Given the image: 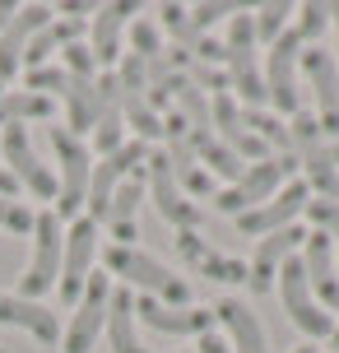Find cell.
<instances>
[{
    "label": "cell",
    "instance_id": "19",
    "mask_svg": "<svg viewBox=\"0 0 339 353\" xmlns=\"http://www.w3.org/2000/svg\"><path fill=\"white\" fill-rule=\"evenodd\" d=\"M209 125H214V135L228 144V149L247 163V168H251V163H265L269 159V149L251 135L247 125H242V107H237V98H232V93H214V103H209Z\"/></svg>",
    "mask_w": 339,
    "mask_h": 353
},
{
    "label": "cell",
    "instance_id": "24",
    "mask_svg": "<svg viewBox=\"0 0 339 353\" xmlns=\"http://www.w3.org/2000/svg\"><path fill=\"white\" fill-rule=\"evenodd\" d=\"M125 144V117H121V84L116 70L98 74V121H93V149L107 159Z\"/></svg>",
    "mask_w": 339,
    "mask_h": 353
},
{
    "label": "cell",
    "instance_id": "2",
    "mask_svg": "<svg viewBox=\"0 0 339 353\" xmlns=\"http://www.w3.org/2000/svg\"><path fill=\"white\" fill-rule=\"evenodd\" d=\"M107 270L121 274L130 288H144V298L167 302V307H191V283L140 247H107Z\"/></svg>",
    "mask_w": 339,
    "mask_h": 353
},
{
    "label": "cell",
    "instance_id": "46",
    "mask_svg": "<svg viewBox=\"0 0 339 353\" xmlns=\"http://www.w3.org/2000/svg\"><path fill=\"white\" fill-rule=\"evenodd\" d=\"M0 93H5V84H0Z\"/></svg>",
    "mask_w": 339,
    "mask_h": 353
},
{
    "label": "cell",
    "instance_id": "11",
    "mask_svg": "<svg viewBox=\"0 0 339 353\" xmlns=\"http://www.w3.org/2000/svg\"><path fill=\"white\" fill-rule=\"evenodd\" d=\"M0 154H5L10 176H14L23 191H33L37 200H56V172L37 159L33 140H28V125H5V135H0Z\"/></svg>",
    "mask_w": 339,
    "mask_h": 353
},
{
    "label": "cell",
    "instance_id": "40",
    "mask_svg": "<svg viewBox=\"0 0 339 353\" xmlns=\"http://www.w3.org/2000/svg\"><path fill=\"white\" fill-rule=\"evenodd\" d=\"M196 353H232V349L223 344V335H218V330H205V335L196 339Z\"/></svg>",
    "mask_w": 339,
    "mask_h": 353
},
{
    "label": "cell",
    "instance_id": "31",
    "mask_svg": "<svg viewBox=\"0 0 339 353\" xmlns=\"http://www.w3.org/2000/svg\"><path fill=\"white\" fill-rule=\"evenodd\" d=\"M52 117V98L14 88V93H0V125H23V121H47Z\"/></svg>",
    "mask_w": 339,
    "mask_h": 353
},
{
    "label": "cell",
    "instance_id": "13",
    "mask_svg": "<svg viewBox=\"0 0 339 353\" xmlns=\"http://www.w3.org/2000/svg\"><path fill=\"white\" fill-rule=\"evenodd\" d=\"M149 195H154L158 214L177 232L181 228H200V223H205V210H200L196 200L177 186V176H172V168H167V154H149Z\"/></svg>",
    "mask_w": 339,
    "mask_h": 353
},
{
    "label": "cell",
    "instance_id": "39",
    "mask_svg": "<svg viewBox=\"0 0 339 353\" xmlns=\"http://www.w3.org/2000/svg\"><path fill=\"white\" fill-rule=\"evenodd\" d=\"M191 56H196V65H214V70H223V42H218V37H200L196 47H191Z\"/></svg>",
    "mask_w": 339,
    "mask_h": 353
},
{
    "label": "cell",
    "instance_id": "41",
    "mask_svg": "<svg viewBox=\"0 0 339 353\" xmlns=\"http://www.w3.org/2000/svg\"><path fill=\"white\" fill-rule=\"evenodd\" d=\"M14 191H19V181H14V176H10V168L0 163V195H14Z\"/></svg>",
    "mask_w": 339,
    "mask_h": 353
},
{
    "label": "cell",
    "instance_id": "7",
    "mask_svg": "<svg viewBox=\"0 0 339 353\" xmlns=\"http://www.w3.org/2000/svg\"><path fill=\"white\" fill-rule=\"evenodd\" d=\"M274 283H279V298H284L288 321H293V325H298L307 339H330V335H335V316H330L321 302L311 298V283H307L302 256H288Z\"/></svg>",
    "mask_w": 339,
    "mask_h": 353
},
{
    "label": "cell",
    "instance_id": "42",
    "mask_svg": "<svg viewBox=\"0 0 339 353\" xmlns=\"http://www.w3.org/2000/svg\"><path fill=\"white\" fill-rule=\"evenodd\" d=\"M19 14V5H10V0H0V33H5V28H10V19Z\"/></svg>",
    "mask_w": 339,
    "mask_h": 353
},
{
    "label": "cell",
    "instance_id": "28",
    "mask_svg": "<svg viewBox=\"0 0 339 353\" xmlns=\"http://www.w3.org/2000/svg\"><path fill=\"white\" fill-rule=\"evenodd\" d=\"M70 74V84H65V130H70L74 140L84 135V130H93V121H98V74H74V70H65Z\"/></svg>",
    "mask_w": 339,
    "mask_h": 353
},
{
    "label": "cell",
    "instance_id": "44",
    "mask_svg": "<svg viewBox=\"0 0 339 353\" xmlns=\"http://www.w3.org/2000/svg\"><path fill=\"white\" fill-rule=\"evenodd\" d=\"M293 353H316V349H311V344H302V349H293Z\"/></svg>",
    "mask_w": 339,
    "mask_h": 353
},
{
    "label": "cell",
    "instance_id": "21",
    "mask_svg": "<svg viewBox=\"0 0 339 353\" xmlns=\"http://www.w3.org/2000/svg\"><path fill=\"white\" fill-rule=\"evenodd\" d=\"M302 270H307V283H311V298L321 302L325 312H335L339 307V265H335V242H330L321 228L307 232Z\"/></svg>",
    "mask_w": 339,
    "mask_h": 353
},
{
    "label": "cell",
    "instance_id": "17",
    "mask_svg": "<svg viewBox=\"0 0 339 353\" xmlns=\"http://www.w3.org/2000/svg\"><path fill=\"white\" fill-rule=\"evenodd\" d=\"M135 321H144L158 335H196L200 339L205 330H214V307H167V302H154V298L135 293Z\"/></svg>",
    "mask_w": 339,
    "mask_h": 353
},
{
    "label": "cell",
    "instance_id": "6",
    "mask_svg": "<svg viewBox=\"0 0 339 353\" xmlns=\"http://www.w3.org/2000/svg\"><path fill=\"white\" fill-rule=\"evenodd\" d=\"M61 247H65V223L56 219V210H42L33 219V256L28 270L19 279V298L42 302V293H52L61 279Z\"/></svg>",
    "mask_w": 339,
    "mask_h": 353
},
{
    "label": "cell",
    "instance_id": "38",
    "mask_svg": "<svg viewBox=\"0 0 339 353\" xmlns=\"http://www.w3.org/2000/svg\"><path fill=\"white\" fill-rule=\"evenodd\" d=\"M65 70H74V74H98V61H93L89 42H70V47H65Z\"/></svg>",
    "mask_w": 339,
    "mask_h": 353
},
{
    "label": "cell",
    "instance_id": "25",
    "mask_svg": "<svg viewBox=\"0 0 339 353\" xmlns=\"http://www.w3.org/2000/svg\"><path fill=\"white\" fill-rule=\"evenodd\" d=\"M214 321L228 330V349L232 353H269L265 325H260V316L251 312L247 302H237V298L214 302Z\"/></svg>",
    "mask_w": 339,
    "mask_h": 353
},
{
    "label": "cell",
    "instance_id": "45",
    "mask_svg": "<svg viewBox=\"0 0 339 353\" xmlns=\"http://www.w3.org/2000/svg\"><path fill=\"white\" fill-rule=\"evenodd\" d=\"M330 339H335V353H339V325H335V335H330Z\"/></svg>",
    "mask_w": 339,
    "mask_h": 353
},
{
    "label": "cell",
    "instance_id": "5",
    "mask_svg": "<svg viewBox=\"0 0 339 353\" xmlns=\"http://www.w3.org/2000/svg\"><path fill=\"white\" fill-rule=\"evenodd\" d=\"M293 176H298V159H274V154H269L265 163H251V168L237 176L232 186L214 191V205H218V214L242 219L247 210L265 205L269 195H279V186H284V181H293Z\"/></svg>",
    "mask_w": 339,
    "mask_h": 353
},
{
    "label": "cell",
    "instance_id": "1",
    "mask_svg": "<svg viewBox=\"0 0 339 353\" xmlns=\"http://www.w3.org/2000/svg\"><path fill=\"white\" fill-rule=\"evenodd\" d=\"M223 70H228V88H237V98L247 107H269L265 74H260V42H256V19L237 14L228 19V37H223Z\"/></svg>",
    "mask_w": 339,
    "mask_h": 353
},
{
    "label": "cell",
    "instance_id": "22",
    "mask_svg": "<svg viewBox=\"0 0 339 353\" xmlns=\"http://www.w3.org/2000/svg\"><path fill=\"white\" fill-rule=\"evenodd\" d=\"M52 5H19V14L10 19V28L0 33V84L10 79V74L23 65V52H28V42H33L47 23H52Z\"/></svg>",
    "mask_w": 339,
    "mask_h": 353
},
{
    "label": "cell",
    "instance_id": "34",
    "mask_svg": "<svg viewBox=\"0 0 339 353\" xmlns=\"http://www.w3.org/2000/svg\"><path fill=\"white\" fill-rule=\"evenodd\" d=\"M325 23H330V5H316V0H311V5H302V10H298L293 33L302 37V47H311V42L325 33Z\"/></svg>",
    "mask_w": 339,
    "mask_h": 353
},
{
    "label": "cell",
    "instance_id": "32",
    "mask_svg": "<svg viewBox=\"0 0 339 353\" xmlns=\"http://www.w3.org/2000/svg\"><path fill=\"white\" fill-rule=\"evenodd\" d=\"M288 14H298V10H293V5H288V0H269V5H260V10H256V42H274V37H284L288 33Z\"/></svg>",
    "mask_w": 339,
    "mask_h": 353
},
{
    "label": "cell",
    "instance_id": "10",
    "mask_svg": "<svg viewBox=\"0 0 339 353\" xmlns=\"http://www.w3.org/2000/svg\"><path fill=\"white\" fill-rule=\"evenodd\" d=\"M107 298H112V279L107 274H89L84 283V298L74 302L70 330L61 335V353H93L103 325H107Z\"/></svg>",
    "mask_w": 339,
    "mask_h": 353
},
{
    "label": "cell",
    "instance_id": "12",
    "mask_svg": "<svg viewBox=\"0 0 339 353\" xmlns=\"http://www.w3.org/2000/svg\"><path fill=\"white\" fill-rule=\"evenodd\" d=\"M149 159V144L144 140H130V144H121L116 154H107L103 163H93V176H89V219L93 223H103L107 219V205H112V191L121 186L125 176H135V168Z\"/></svg>",
    "mask_w": 339,
    "mask_h": 353
},
{
    "label": "cell",
    "instance_id": "26",
    "mask_svg": "<svg viewBox=\"0 0 339 353\" xmlns=\"http://www.w3.org/2000/svg\"><path fill=\"white\" fill-rule=\"evenodd\" d=\"M186 144H191V154L200 159V168H205V172H209V176H214V172L223 176V186H232L237 176L247 172V163H242L228 144L218 140L214 125H209V130H186Z\"/></svg>",
    "mask_w": 339,
    "mask_h": 353
},
{
    "label": "cell",
    "instance_id": "23",
    "mask_svg": "<svg viewBox=\"0 0 339 353\" xmlns=\"http://www.w3.org/2000/svg\"><path fill=\"white\" fill-rule=\"evenodd\" d=\"M0 325L28 330L42 349H56L61 344V321H56V312H47L33 298H19V293H0Z\"/></svg>",
    "mask_w": 339,
    "mask_h": 353
},
{
    "label": "cell",
    "instance_id": "3",
    "mask_svg": "<svg viewBox=\"0 0 339 353\" xmlns=\"http://www.w3.org/2000/svg\"><path fill=\"white\" fill-rule=\"evenodd\" d=\"M52 154L61 163V176H56V219H79L84 200H89V176H93V154L84 140H74L65 125H52Z\"/></svg>",
    "mask_w": 339,
    "mask_h": 353
},
{
    "label": "cell",
    "instance_id": "35",
    "mask_svg": "<svg viewBox=\"0 0 339 353\" xmlns=\"http://www.w3.org/2000/svg\"><path fill=\"white\" fill-rule=\"evenodd\" d=\"M33 219H37V210H28V205H23V200H14V195H0V228L33 232Z\"/></svg>",
    "mask_w": 339,
    "mask_h": 353
},
{
    "label": "cell",
    "instance_id": "30",
    "mask_svg": "<svg viewBox=\"0 0 339 353\" xmlns=\"http://www.w3.org/2000/svg\"><path fill=\"white\" fill-rule=\"evenodd\" d=\"M70 42H79V19H52L42 33L28 42V52H23V70H42L56 52H65Z\"/></svg>",
    "mask_w": 339,
    "mask_h": 353
},
{
    "label": "cell",
    "instance_id": "43",
    "mask_svg": "<svg viewBox=\"0 0 339 353\" xmlns=\"http://www.w3.org/2000/svg\"><path fill=\"white\" fill-rule=\"evenodd\" d=\"M330 19H335V28H339V5H330ZM335 65H339V61H335Z\"/></svg>",
    "mask_w": 339,
    "mask_h": 353
},
{
    "label": "cell",
    "instance_id": "20",
    "mask_svg": "<svg viewBox=\"0 0 339 353\" xmlns=\"http://www.w3.org/2000/svg\"><path fill=\"white\" fill-rule=\"evenodd\" d=\"M172 242H177V256L191 265L196 274H205V279H214V283H247V265L237 261V256L214 251L196 228H181Z\"/></svg>",
    "mask_w": 339,
    "mask_h": 353
},
{
    "label": "cell",
    "instance_id": "27",
    "mask_svg": "<svg viewBox=\"0 0 339 353\" xmlns=\"http://www.w3.org/2000/svg\"><path fill=\"white\" fill-rule=\"evenodd\" d=\"M140 205H144V176L135 172V176H125L121 186L112 191V205H107V223L112 228V237H116V247H130V237H135V214H140Z\"/></svg>",
    "mask_w": 339,
    "mask_h": 353
},
{
    "label": "cell",
    "instance_id": "29",
    "mask_svg": "<svg viewBox=\"0 0 339 353\" xmlns=\"http://www.w3.org/2000/svg\"><path fill=\"white\" fill-rule=\"evenodd\" d=\"M107 339H112V353H149L135 335V293L130 288H112L107 298Z\"/></svg>",
    "mask_w": 339,
    "mask_h": 353
},
{
    "label": "cell",
    "instance_id": "16",
    "mask_svg": "<svg viewBox=\"0 0 339 353\" xmlns=\"http://www.w3.org/2000/svg\"><path fill=\"white\" fill-rule=\"evenodd\" d=\"M307 242V232L298 223H288L279 232H265L260 237V247H256V261L247 265V288L251 293H269L274 279H279V270H284L288 256H298V247Z\"/></svg>",
    "mask_w": 339,
    "mask_h": 353
},
{
    "label": "cell",
    "instance_id": "47",
    "mask_svg": "<svg viewBox=\"0 0 339 353\" xmlns=\"http://www.w3.org/2000/svg\"><path fill=\"white\" fill-rule=\"evenodd\" d=\"M0 353H5V349H0Z\"/></svg>",
    "mask_w": 339,
    "mask_h": 353
},
{
    "label": "cell",
    "instance_id": "14",
    "mask_svg": "<svg viewBox=\"0 0 339 353\" xmlns=\"http://www.w3.org/2000/svg\"><path fill=\"white\" fill-rule=\"evenodd\" d=\"M298 65L307 70L311 93H316V125H321V135H335L339 140V65H335V52L307 47Z\"/></svg>",
    "mask_w": 339,
    "mask_h": 353
},
{
    "label": "cell",
    "instance_id": "15",
    "mask_svg": "<svg viewBox=\"0 0 339 353\" xmlns=\"http://www.w3.org/2000/svg\"><path fill=\"white\" fill-rule=\"evenodd\" d=\"M307 200H311L307 181H302V176H293V181H284V186H279V195H269L265 205H256V210L242 214V219H237V228L247 232V237L279 232V228H288V223H293V219L307 210Z\"/></svg>",
    "mask_w": 339,
    "mask_h": 353
},
{
    "label": "cell",
    "instance_id": "8",
    "mask_svg": "<svg viewBox=\"0 0 339 353\" xmlns=\"http://www.w3.org/2000/svg\"><path fill=\"white\" fill-rule=\"evenodd\" d=\"M93 256H98V223H93L89 214L84 219H74L70 228H65V247H61V279H56V293L65 307L84 298V283L93 274Z\"/></svg>",
    "mask_w": 339,
    "mask_h": 353
},
{
    "label": "cell",
    "instance_id": "36",
    "mask_svg": "<svg viewBox=\"0 0 339 353\" xmlns=\"http://www.w3.org/2000/svg\"><path fill=\"white\" fill-rule=\"evenodd\" d=\"M307 214H311V223H316L339 251V200H307Z\"/></svg>",
    "mask_w": 339,
    "mask_h": 353
},
{
    "label": "cell",
    "instance_id": "33",
    "mask_svg": "<svg viewBox=\"0 0 339 353\" xmlns=\"http://www.w3.org/2000/svg\"><path fill=\"white\" fill-rule=\"evenodd\" d=\"M163 52V33L158 23L149 14H140L135 23H130V56H140V61H154V56Z\"/></svg>",
    "mask_w": 339,
    "mask_h": 353
},
{
    "label": "cell",
    "instance_id": "9",
    "mask_svg": "<svg viewBox=\"0 0 339 353\" xmlns=\"http://www.w3.org/2000/svg\"><path fill=\"white\" fill-rule=\"evenodd\" d=\"M298 61H302V37L293 33V28L269 42L265 93H269V107L284 112V117H298V112H302V98H298Z\"/></svg>",
    "mask_w": 339,
    "mask_h": 353
},
{
    "label": "cell",
    "instance_id": "37",
    "mask_svg": "<svg viewBox=\"0 0 339 353\" xmlns=\"http://www.w3.org/2000/svg\"><path fill=\"white\" fill-rule=\"evenodd\" d=\"M65 84H70V74H65V65H61V70H56V65L28 70V93H42V98H52V93H65Z\"/></svg>",
    "mask_w": 339,
    "mask_h": 353
},
{
    "label": "cell",
    "instance_id": "18",
    "mask_svg": "<svg viewBox=\"0 0 339 353\" xmlns=\"http://www.w3.org/2000/svg\"><path fill=\"white\" fill-rule=\"evenodd\" d=\"M149 14L140 0H112L103 10H93V33H89V52L98 65H112V61H121V37H125V23L130 19Z\"/></svg>",
    "mask_w": 339,
    "mask_h": 353
},
{
    "label": "cell",
    "instance_id": "4",
    "mask_svg": "<svg viewBox=\"0 0 339 353\" xmlns=\"http://www.w3.org/2000/svg\"><path fill=\"white\" fill-rule=\"evenodd\" d=\"M288 140H293V154H298V163H302V172H307V191H316V200H339L335 154H330L321 125H316V117L307 107L298 117H288Z\"/></svg>",
    "mask_w": 339,
    "mask_h": 353
}]
</instances>
